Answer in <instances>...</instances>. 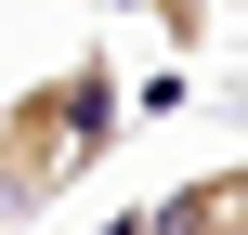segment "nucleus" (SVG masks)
Masks as SVG:
<instances>
[{
  "label": "nucleus",
  "mask_w": 248,
  "mask_h": 235,
  "mask_svg": "<svg viewBox=\"0 0 248 235\" xmlns=\"http://www.w3.org/2000/svg\"><path fill=\"white\" fill-rule=\"evenodd\" d=\"M118 13H157V39H170V52H196V39H209V0H118Z\"/></svg>",
  "instance_id": "obj_2"
},
{
  "label": "nucleus",
  "mask_w": 248,
  "mask_h": 235,
  "mask_svg": "<svg viewBox=\"0 0 248 235\" xmlns=\"http://www.w3.org/2000/svg\"><path fill=\"white\" fill-rule=\"evenodd\" d=\"M131 131V78L105 39H78L65 65H39L13 105H0V222H39L52 196H78Z\"/></svg>",
  "instance_id": "obj_1"
},
{
  "label": "nucleus",
  "mask_w": 248,
  "mask_h": 235,
  "mask_svg": "<svg viewBox=\"0 0 248 235\" xmlns=\"http://www.w3.org/2000/svg\"><path fill=\"white\" fill-rule=\"evenodd\" d=\"M92 235H144V222H131V209H105V222H92Z\"/></svg>",
  "instance_id": "obj_3"
}]
</instances>
